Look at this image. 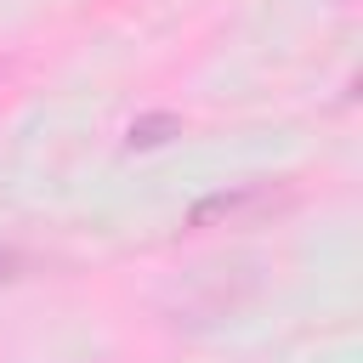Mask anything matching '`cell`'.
Instances as JSON below:
<instances>
[{
	"label": "cell",
	"mask_w": 363,
	"mask_h": 363,
	"mask_svg": "<svg viewBox=\"0 0 363 363\" xmlns=\"http://www.w3.org/2000/svg\"><path fill=\"white\" fill-rule=\"evenodd\" d=\"M272 193L267 187H233V193H216V199H204V204H193V227H210V221H233V216H244V210H255V204H267Z\"/></svg>",
	"instance_id": "cell-1"
},
{
	"label": "cell",
	"mask_w": 363,
	"mask_h": 363,
	"mask_svg": "<svg viewBox=\"0 0 363 363\" xmlns=\"http://www.w3.org/2000/svg\"><path fill=\"white\" fill-rule=\"evenodd\" d=\"M11 267H17V255H11L6 244H0V278H11Z\"/></svg>",
	"instance_id": "cell-2"
}]
</instances>
